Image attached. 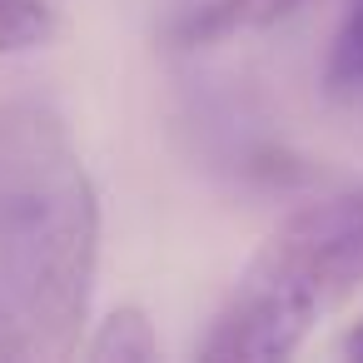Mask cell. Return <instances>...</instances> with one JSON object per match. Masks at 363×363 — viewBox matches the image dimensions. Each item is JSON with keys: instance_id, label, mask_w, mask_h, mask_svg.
<instances>
[{"instance_id": "obj_1", "label": "cell", "mask_w": 363, "mask_h": 363, "mask_svg": "<svg viewBox=\"0 0 363 363\" xmlns=\"http://www.w3.org/2000/svg\"><path fill=\"white\" fill-rule=\"evenodd\" d=\"M100 274V194L40 100H0V313L21 358H70Z\"/></svg>"}, {"instance_id": "obj_2", "label": "cell", "mask_w": 363, "mask_h": 363, "mask_svg": "<svg viewBox=\"0 0 363 363\" xmlns=\"http://www.w3.org/2000/svg\"><path fill=\"white\" fill-rule=\"evenodd\" d=\"M363 289V189L298 204L244 264L219 303L199 358L279 363L303 348L328 308Z\"/></svg>"}, {"instance_id": "obj_3", "label": "cell", "mask_w": 363, "mask_h": 363, "mask_svg": "<svg viewBox=\"0 0 363 363\" xmlns=\"http://www.w3.org/2000/svg\"><path fill=\"white\" fill-rule=\"evenodd\" d=\"M85 358L90 363H155L160 358V333H155L145 308L125 303L95 328V338L85 343Z\"/></svg>"}, {"instance_id": "obj_4", "label": "cell", "mask_w": 363, "mask_h": 363, "mask_svg": "<svg viewBox=\"0 0 363 363\" xmlns=\"http://www.w3.org/2000/svg\"><path fill=\"white\" fill-rule=\"evenodd\" d=\"M298 6L303 0H214V6L189 11L184 40H214V35H229V30H244V26H274Z\"/></svg>"}, {"instance_id": "obj_5", "label": "cell", "mask_w": 363, "mask_h": 363, "mask_svg": "<svg viewBox=\"0 0 363 363\" xmlns=\"http://www.w3.org/2000/svg\"><path fill=\"white\" fill-rule=\"evenodd\" d=\"M323 85L328 95H363V0H348V11L333 30Z\"/></svg>"}, {"instance_id": "obj_6", "label": "cell", "mask_w": 363, "mask_h": 363, "mask_svg": "<svg viewBox=\"0 0 363 363\" xmlns=\"http://www.w3.org/2000/svg\"><path fill=\"white\" fill-rule=\"evenodd\" d=\"M50 35H55V11L45 0H0V60L40 50L50 45Z\"/></svg>"}, {"instance_id": "obj_7", "label": "cell", "mask_w": 363, "mask_h": 363, "mask_svg": "<svg viewBox=\"0 0 363 363\" xmlns=\"http://www.w3.org/2000/svg\"><path fill=\"white\" fill-rule=\"evenodd\" d=\"M0 358H21V348H16V338H11V323H6V313H0Z\"/></svg>"}, {"instance_id": "obj_8", "label": "cell", "mask_w": 363, "mask_h": 363, "mask_svg": "<svg viewBox=\"0 0 363 363\" xmlns=\"http://www.w3.org/2000/svg\"><path fill=\"white\" fill-rule=\"evenodd\" d=\"M343 353H348V358H363V323H353V328H348V338H343Z\"/></svg>"}]
</instances>
